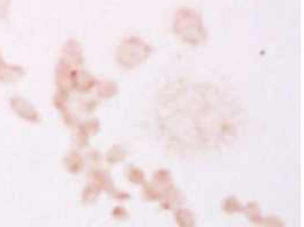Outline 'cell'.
<instances>
[{"label": "cell", "instance_id": "1", "mask_svg": "<svg viewBox=\"0 0 304 227\" xmlns=\"http://www.w3.org/2000/svg\"><path fill=\"white\" fill-rule=\"evenodd\" d=\"M10 0H0V16L5 15Z\"/></svg>", "mask_w": 304, "mask_h": 227}]
</instances>
